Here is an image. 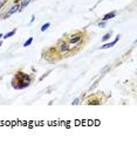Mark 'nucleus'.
<instances>
[{
  "label": "nucleus",
  "mask_w": 137,
  "mask_h": 152,
  "mask_svg": "<svg viewBox=\"0 0 137 152\" xmlns=\"http://www.w3.org/2000/svg\"><path fill=\"white\" fill-rule=\"evenodd\" d=\"M32 83V77L28 75V74H25V73H17L13 81H12V87L14 89H18V90H21V89H25L27 87H29V84Z\"/></svg>",
  "instance_id": "nucleus-1"
},
{
  "label": "nucleus",
  "mask_w": 137,
  "mask_h": 152,
  "mask_svg": "<svg viewBox=\"0 0 137 152\" xmlns=\"http://www.w3.org/2000/svg\"><path fill=\"white\" fill-rule=\"evenodd\" d=\"M19 11H20V4H15V5H13V6L7 11V13L5 14V17H6V18H8V17H11L12 14L18 13Z\"/></svg>",
  "instance_id": "nucleus-2"
},
{
  "label": "nucleus",
  "mask_w": 137,
  "mask_h": 152,
  "mask_svg": "<svg viewBox=\"0 0 137 152\" xmlns=\"http://www.w3.org/2000/svg\"><path fill=\"white\" fill-rule=\"evenodd\" d=\"M119 39H121V35L118 34L117 37H116V39H115V40H114L113 42H109V43H105V45L101 46V47H100V49H109V48H111V47H113L114 45H116V43H117Z\"/></svg>",
  "instance_id": "nucleus-3"
},
{
  "label": "nucleus",
  "mask_w": 137,
  "mask_h": 152,
  "mask_svg": "<svg viewBox=\"0 0 137 152\" xmlns=\"http://www.w3.org/2000/svg\"><path fill=\"white\" fill-rule=\"evenodd\" d=\"M116 14H117V12H110V13L105 14V15L102 18V21H108V20L113 19V18H115V17H116Z\"/></svg>",
  "instance_id": "nucleus-4"
},
{
  "label": "nucleus",
  "mask_w": 137,
  "mask_h": 152,
  "mask_svg": "<svg viewBox=\"0 0 137 152\" xmlns=\"http://www.w3.org/2000/svg\"><path fill=\"white\" fill-rule=\"evenodd\" d=\"M68 50H69V43L63 42V43L60 45V52H61V53H66V52H68Z\"/></svg>",
  "instance_id": "nucleus-5"
},
{
  "label": "nucleus",
  "mask_w": 137,
  "mask_h": 152,
  "mask_svg": "<svg viewBox=\"0 0 137 152\" xmlns=\"http://www.w3.org/2000/svg\"><path fill=\"white\" fill-rule=\"evenodd\" d=\"M31 1H32V0H21V4H20V11H21V10H25V8L29 5Z\"/></svg>",
  "instance_id": "nucleus-6"
},
{
  "label": "nucleus",
  "mask_w": 137,
  "mask_h": 152,
  "mask_svg": "<svg viewBox=\"0 0 137 152\" xmlns=\"http://www.w3.org/2000/svg\"><path fill=\"white\" fill-rule=\"evenodd\" d=\"M81 40V37L80 35H75V38H70L69 39V45H75V43H78V41Z\"/></svg>",
  "instance_id": "nucleus-7"
},
{
  "label": "nucleus",
  "mask_w": 137,
  "mask_h": 152,
  "mask_svg": "<svg viewBox=\"0 0 137 152\" xmlns=\"http://www.w3.org/2000/svg\"><path fill=\"white\" fill-rule=\"evenodd\" d=\"M15 33H17V29H13V31H11V32L6 33V34H5L2 38H4V39H8V38H11V37H13Z\"/></svg>",
  "instance_id": "nucleus-8"
},
{
  "label": "nucleus",
  "mask_w": 137,
  "mask_h": 152,
  "mask_svg": "<svg viewBox=\"0 0 137 152\" xmlns=\"http://www.w3.org/2000/svg\"><path fill=\"white\" fill-rule=\"evenodd\" d=\"M49 27H51V22H46L45 25H42V27H41V32H46Z\"/></svg>",
  "instance_id": "nucleus-9"
},
{
  "label": "nucleus",
  "mask_w": 137,
  "mask_h": 152,
  "mask_svg": "<svg viewBox=\"0 0 137 152\" xmlns=\"http://www.w3.org/2000/svg\"><path fill=\"white\" fill-rule=\"evenodd\" d=\"M110 70V66H105V67H103L102 69H101V75H104L105 73H108Z\"/></svg>",
  "instance_id": "nucleus-10"
},
{
  "label": "nucleus",
  "mask_w": 137,
  "mask_h": 152,
  "mask_svg": "<svg viewBox=\"0 0 137 152\" xmlns=\"http://www.w3.org/2000/svg\"><path fill=\"white\" fill-rule=\"evenodd\" d=\"M32 42H33V38H29L27 41H25L23 47H28V46H31V45H32Z\"/></svg>",
  "instance_id": "nucleus-11"
},
{
  "label": "nucleus",
  "mask_w": 137,
  "mask_h": 152,
  "mask_svg": "<svg viewBox=\"0 0 137 152\" xmlns=\"http://www.w3.org/2000/svg\"><path fill=\"white\" fill-rule=\"evenodd\" d=\"M105 26H107V21H101L97 23V27H100V28H104Z\"/></svg>",
  "instance_id": "nucleus-12"
},
{
  "label": "nucleus",
  "mask_w": 137,
  "mask_h": 152,
  "mask_svg": "<svg viewBox=\"0 0 137 152\" xmlns=\"http://www.w3.org/2000/svg\"><path fill=\"white\" fill-rule=\"evenodd\" d=\"M110 37H111V32H110V33H107V34L102 38V40H103V41H107L108 39H110Z\"/></svg>",
  "instance_id": "nucleus-13"
},
{
  "label": "nucleus",
  "mask_w": 137,
  "mask_h": 152,
  "mask_svg": "<svg viewBox=\"0 0 137 152\" xmlns=\"http://www.w3.org/2000/svg\"><path fill=\"white\" fill-rule=\"evenodd\" d=\"M72 104H73V105H78V104H80V98H75V99L72 102Z\"/></svg>",
  "instance_id": "nucleus-14"
},
{
  "label": "nucleus",
  "mask_w": 137,
  "mask_h": 152,
  "mask_svg": "<svg viewBox=\"0 0 137 152\" xmlns=\"http://www.w3.org/2000/svg\"><path fill=\"white\" fill-rule=\"evenodd\" d=\"M7 2V0H0V10L4 7V5Z\"/></svg>",
  "instance_id": "nucleus-15"
},
{
  "label": "nucleus",
  "mask_w": 137,
  "mask_h": 152,
  "mask_svg": "<svg viewBox=\"0 0 137 152\" xmlns=\"http://www.w3.org/2000/svg\"><path fill=\"white\" fill-rule=\"evenodd\" d=\"M34 19H35V15H32V19H31V23L34 21Z\"/></svg>",
  "instance_id": "nucleus-16"
},
{
  "label": "nucleus",
  "mask_w": 137,
  "mask_h": 152,
  "mask_svg": "<svg viewBox=\"0 0 137 152\" xmlns=\"http://www.w3.org/2000/svg\"><path fill=\"white\" fill-rule=\"evenodd\" d=\"M2 37H4V35H2L1 33H0V40H1V38H2Z\"/></svg>",
  "instance_id": "nucleus-17"
},
{
  "label": "nucleus",
  "mask_w": 137,
  "mask_h": 152,
  "mask_svg": "<svg viewBox=\"0 0 137 152\" xmlns=\"http://www.w3.org/2000/svg\"><path fill=\"white\" fill-rule=\"evenodd\" d=\"M1 45H2V42H1V41H0V47H1Z\"/></svg>",
  "instance_id": "nucleus-18"
}]
</instances>
